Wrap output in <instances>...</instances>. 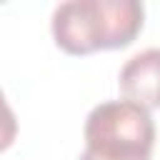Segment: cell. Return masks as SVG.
I'll return each mask as SVG.
<instances>
[{
	"label": "cell",
	"mask_w": 160,
	"mask_h": 160,
	"mask_svg": "<svg viewBox=\"0 0 160 160\" xmlns=\"http://www.w3.org/2000/svg\"><path fill=\"white\" fill-rule=\"evenodd\" d=\"M140 0H65L52 10V38L70 55L130 45L142 30Z\"/></svg>",
	"instance_id": "6da1fadb"
},
{
	"label": "cell",
	"mask_w": 160,
	"mask_h": 160,
	"mask_svg": "<svg viewBox=\"0 0 160 160\" xmlns=\"http://www.w3.org/2000/svg\"><path fill=\"white\" fill-rule=\"evenodd\" d=\"M152 145L155 122L150 112L130 100H108L88 112L80 160H150Z\"/></svg>",
	"instance_id": "7a4b0ae2"
},
{
	"label": "cell",
	"mask_w": 160,
	"mask_h": 160,
	"mask_svg": "<svg viewBox=\"0 0 160 160\" xmlns=\"http://www.w3.org/2000/svg\"><path fill=\"white\" fill-rule=\"evenodd\" d=\"M120 90L130 102L160 108V48H148L132 55L120 70Z\"/></svg>",
	"instance_id": "3957f363"
},
{
	"label": "cell",
	"mask_w": 160,
	"mask_h": 160,
	"mask_svg": "<svg viewBox=\"0 0 160 160\" xmlns=\"http://www.w3.org/2000/svg\"><path fill=\"white\" fill-rule=\"evenodd\" d=\"M15 135H18V118H15L12 108L8 105V100L0 90V152L12 145Z\"/></svg>",
	"instance_id": "277c9868"
}]
</instances>
